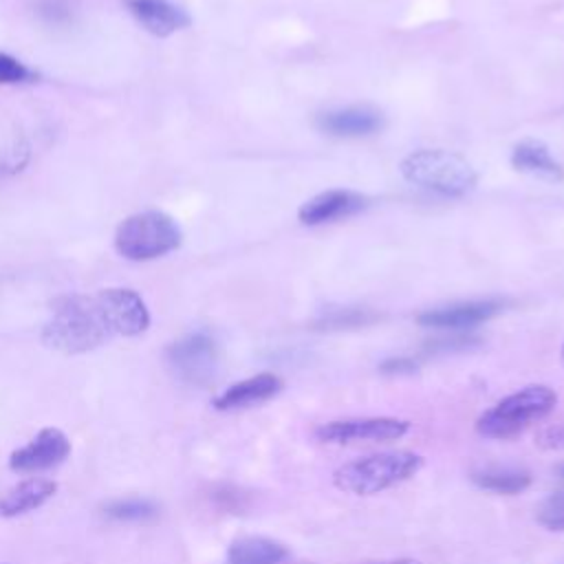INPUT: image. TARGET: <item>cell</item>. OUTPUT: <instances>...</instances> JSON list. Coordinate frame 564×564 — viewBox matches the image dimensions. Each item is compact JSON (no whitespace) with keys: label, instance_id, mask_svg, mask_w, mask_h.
Listing matches in <instances>:
<instances>
[{"label":"cell","instance_id":"1","mask_svg":"<svg viewBox=\"0 0 564 564\" xmlns=\"http://www.w3.org/2000/svg\"><path fill=\"white\" fill-rule=\"evenodd\" d=\"M110 328L101 313L97 297L66 295L59 297L51 317L42 328V341L64 355H79L99 348L108 337Z\"/></svg>","mask_w":564,"mask_h":564},{"label":"cell","instance_id":"2","mask_svg":"<svg viewBox=\"0 0 564 564\" xmlns=\"http://www.w3.org/2000/svg\"><path fill=\"white\" fill-rule=\"evenodd\" d=\"M423 467V456L394 449L352 458L335 469L333 482L339 491L352 496H375L399 482L410 480Z\"/></svg>","mask_w":564,"mask_h":564},{"label":"cell","instance_id":"3","mask_svg":"<svg viewBox=\"0 0 564 564\" xmlns=\"http://www.w3.org/2000/svg\"><path fill=\"white\" fill-rule=\"evenodd\" d=\"M401 174L408 183L438 194V196H465L476 183L478 174L471 163L447 150H416L401 161Z\"/></svg>","mask_w":564,"mask_h":564},{"label":"cell","instance_id":"4","mask_svg":"<svg viewBox=\"0 0 564 564\" xmlns=\"http://www.w3.org/2000/svg\"><path fill=\"white\" fill-rule=\"evenodd\" d=\"M555 403L557 394L549 386H527L480 414L476 421V430L485 438L507 441L524 432L531 423L542 421L546 414H551Z\"/></svg>","mask_w":564,"mask_h":564},{"label":"cell","instance_id":"5","mask_svg":"<svg viewBox=\"0 0 564 564\" xmlns=\"http://www.w3.org/2000/svg\"><path fill=\"white\" fill-rule=\"evenodd\" d=\"M183 234L163 212H139L121 220L115 231V249L126 260L145 262L178 249Z\"/></svg>","mask_w":564,"mask_h":564},{"label":"cell","instance_id":"6","mask_svg":"<svg viewBox=\"0 0 564 564\" xmlns=\"http://www.w3.org/2000/svg\"><path fill=\"white\" fill-rule=\"evenodd\" d=\"M165 361L183 383L207 386L218 372L220 350L209 333L196 330L172 341L165 350Z\"/></svg>","mask_w":564,"mask_h":564},{"label":"cell","instance_id":"7","mask_svg":"<svg viewBox=\"0 0 564 564\" xmlns=\"http://www.w3.org/2000/svg\"><path fill=\"white\" fill-rule=\"evenodd\" d=\"M410 432V421L394 416H361V419H337L322 423L315 436L328 445L350 443H388L403 438Z\"/></svg>","mask_w":564,"mask_h":564},{"label":"cell","instance_id":"8","mask_svg":"<svg viewBox=\"0 0 564 564\" xmlns=\"http://www.w3.org/2000/svg\"><path fill=\"white\" fill-rule=\"evenodd\" d=\"M101 313L112 335L137 337L150 326V311L132 289H104L97 295Z\"/></svg>","mask_w":564,"mask_h":564},{"label":"cell","instance_id":"9","mask_svg":"<svg viewBox=\"0 0 564 564\" xmlns=\"http://www.w3.org/2000/svg\"><path fill=\"white\" fill-rule=\"evenodd\" d=\"M70 454L68 436L57 427L40 430L26 445L9 456V467L20 474L44 471L59 465Z\"/></svg>","mask_w":564,"mask_h":564},{"label":"cell","instance_id":"10","mask_svg":"<svg viewBox=\"0 0 564 564\" xmlns=\"http://www.w3.org/2000/svg\"><path fill=\"white\" fill-rule=\"evenodd\" d=\"M500 300H471V302H456L449 306H438L421 313L416 322L425 328L438 330H463L474 328L502 311Z\"/></svg>","mask_w":564,"mask_h":564},{"label":"cell","instance_id":"11","mask_svg":"<svg viewBox=\"0 0 564 564\" xmlns=\"http://www.w3.org/2000/svg\"><path fill=\"white\" fill-rule=\"evenodd\" d=\"M315 123L330 137L357 139L379 132L383 128V115L370 106H346L317 115Z\"/></svg>","mask_w":564,"mask_h":564},{"label":"cell","instance_id":"12","mask_svg":"<svg viewBox=\"0 0 564 564\" xmlns=\"http://www.w3.org/2000/svg\"><path fill=\"white\" fill-rule=\"evenodd\" d=\"M366 207V198L357 192L350 189H328L322 192L317 196H313L311 200H306L297 218L302 225H324V223H335L339 218L352 216L359 209Z\"/></svg>","mask_w":564,"mask_h":564},{"label":"cell","instance_id":"13","mask_svg":"<svg viewBox=\"0 0 564 564\" xmlns=\"http://www.w3.org/2000/svg\"><path fill=\"white\" fill-rule=\"evenodd\" d=\"M126 7L145 31L159 37L187 29L192 22L189 13L172 0H126Z\"/></svg>","mask_w":564,"mask_h":564},{"label":"cell","instance_id":"14","mask_svg":"<svg viewBox=\"0 0 564 564\" xmlns=\"http://www.w3.org/2000/svg\"><path fill=\"white\" fill-rule=\"evenodd\" d=\"M282 390V379L271 372H260L256 377L242 379L227 390H223L214 399V408L220 412H231V410H245L253 408L258 403H264L273 399Z\"/></svg>","mask_w":564,"mask_h":564},{"label":"cell","instance_id":"15","mask_svg":"<svg viewBox=\"0 0 564 564\" xmlns=\"http://www.w3.org/2000/svg\"><path fill=\"white\" fill-rule=\"evenodd\" d=\"M511 165L520 172L546 178V181H562L564 167L562 163L551 154V150L535 139H524L511 150Z\"/></svg>","mask_w":564,"mask_h":564},{"label":"cell","instance_id":"16","mask_svg":"<svg viewBox=\"0 0 564 564\" xmlns=\"http://www.w3.org/2000/svg\"><path fill=\"white\" fill-rule=\"evenodd\" d=\"M57 485L48 478H29L11 487L4 496H0V516L15 518L42 507L53 494Z\"/></svg>","mask_w":564,"mask_h":564},{"label":"cell","instance_id":"17","mask_svg":"<svg viewBox=\"0 0 564 564\" xmlns=\"http://www.w3.org/2000/svg\"><path fill=\"white\" fill-rule=\"evenodd\" d=\"M289 549L271 538L245 535L231 542L227 551V564H284Z\"/></svg>","mask_w":564,"mask_h":564},{"label":"cell","instance_id":"18","mask_svg":"<svg viewBox=\"0 0 564 564\" xmlns=\"http://www.w3.org/2000/svg\"><path fill=\"white\" fill-rule=\"evenodd\" d=\"M476 487L502 496H513L531 485V474L520 467H487L471 474Z\"/></svg>","mask_w":564,"mask_h":564},{"label":"cell","instance_id":"19","mask_svg":"<svg viewBox=\"0 0 564 564\" xmlns=\"http://www.w3.org/2000/svg\"><path fill=\"white\" fill-rule=\"evenodd\" d=\"M106 518L117 522H143L159 513V507L148 498H119L104 507Z\"/></svg>","mask_w":564,"mask_h":564},{"label":"cell","instance_id":"20","mask_svg":"<svg viewBox=\"0 0 564 564\" xmlns=\"http://www.w3.org/2000/svg\"><path fill=\"white\" fill-rule=\"evenodd\" d=\"M535 520L549 531H564V489L542 500V505L535 511Z\"/></svg>","mask_w":564,"mask_h":564},{"label":"cell","instance_id":"21","mask_svg":"<svg viewBox=\"0 0 564 564\" xmlns=\"http://www.w3.org/2000/svg\"><path fill=\"white\" fill-rule=\"evenodd\" d=\"M377 315L368 313L366 308H344V311H335L333 315H326L319 319L322 328H350V326H364L368 322H372Z\"/></svg>","mask_w":564,"mask_h":564},{"label":"cell","instance_id":"22","mask_svg":"<svg viewBox=\"0 0 564 564\" xmlns=\"http://www.w3.org/2000/svg\"><path fill=\"white\" fill-rule=\"evenodd\" d=\"M31 79H35V75L29 66L9 53H0V84H24Z\"/></svg>","mask_w":564,"mask_h":564},{"label":"cell","instance_id":"23","mask_svg":"<svg viewBox=\"0 0 564 564\" xmlns=\"http://www.w3.org/2000/svg\"><path fill=\"white\" fill-rule=\"evenodd\" d=\"M37 13L48 24H68L73 20V7L68 0H42Z\"/></svg>","mask_w":564,"mask_h":564},{"label":"cell","instance_id":"24","mask_svg":"<svg viewBox=\"0 0 564 564\" xmlns=\"http://www.w3.org/2000/svg\"><path fill=\"white\" fill-rule=\"evenodd\" d=\"M540 447L544 449H564V423H553V425H546L538 432V441H535Z\"/></svg>","mask_w":564,"mask_h":564},{"label":"cell","instance_id":"25","mask_svg":"<svg viewBox=\"0 0 564 564\" xmlns=\"http://www.w3.org/2000/svg\"><path fill=\"white\" fill-rule=\"evenodd\" d=\"M379 370L383 375H410L416 370V361L410 357H390L379 366Z\"/></svg>","mask_w":564,"mask_h":564},{"label":"cell","instance_id":"26","mask_svg":"<svg viewBox=\"0 0 564 564\" xmlns=\"http://www.w3.org/2000/svg\"><path fill=\"white\" fill-rule=\"evenodd\" d=\"M476 339L474 337H465V335H452L449 339H436L434 344H430V348L432 350H443V352H447V350H463V348H469L471 344H474Z\"/></svg>","mask_w":564,"mask_h":564},{"label":"cell","instance_id":"27","mask_svg":"<svg viewBox=\"0 0 564 564\" xmlns=\"http://www.w3.org/2000/svg\"><path fill=\"white\" fill-rule=\"evenodd\" d=\"M381 564H421L419 560L412 557H401V560H392V562H381Z\"/></svg>","mask_w":564,"mask_h":564},{"label":"cell","instance_id":"28","mask_svg":"<svg viewBox=\"0 0 564 564\" xmlns=\"http://www.w3.org/2000/svg\"><path fill=\"white\" fill-rule=\"evenodd\" d=\"M557 474H560V476H562V478H564V463H562V465H560V467H557Z\"/></svg>","mask_w":564,"mask_h":564},{"label":"cell","instance_id":"29","mask_svg":"<svg viewBox=\"0 0 564 564\" xmlns=\"http://www.w3.org/2000/svg\"><path fill=\"white\" fill-rule=\"evenodd\" d=\"M562 361H564V348H562Z\"/></svg>","mask_w":564,"mask_h":564},{"label":"cell","instance_id":"30","mask_svg":"<svg viewBox=\"0 0 564 564\" xmlns=\"http://www.w3.org/2000/svg\"><path fill=\"white\" fill-rule=\"evenodd\" d=\"M2 564H9V562H2Z\"/></svg>","mask_w":564,"mask_h":564}]
</instances>
